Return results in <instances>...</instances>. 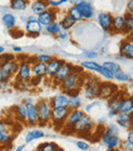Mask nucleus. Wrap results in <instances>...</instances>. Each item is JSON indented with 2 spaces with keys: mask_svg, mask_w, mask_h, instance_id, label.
<instances>
[{
  "mask_svg": "<svg viewBox=\"0 0 133 151\" xmlns=\"http://www.w3.org/2000/svg\"><path fill=\"white\" fill-rule=\"evenodd\" d=\"M71 110L66 108H51L50 123L55 129H63L66 124V120Z\"/></svg>",
  "mask_w": 133,
  "mask_h": 151,
  "instance_id": "f257e3e1",
  "label": "nucleus"
},
{
  "mask_svg": "<svg viewBox=\"0 0 133 151\" xmlns=\"http://www.w3.org/2000/svg\"><path fill=\"white\" fill-rule=\"evenodd\" d=\"M38 112V124L40 127H45L50 122V114H51V106L49 101L40 100L36 103Z\"/></svg>",
  "mask_w": 133,
  "mask_h": 151,
  "instance_id": "f03ea898",
  "label": "nucleus"
},
{
  "mask_svg": "<svg viewBox=\"0 0 133 151\" xmlns=\"http://www.w3.org/2000/svg\"><path fill=\"white\" fill-rule=\"evenodd\" d=\"M100 81L98 78L94 76H88L87 78L83 79L84 86V96L89 100H94L98 98V91H100Z\"/></svg>",
  "mask_w": 133,
  "mask_h": 151,
  "instance_id": "7ed1b4c3",
  "label": "nucleus"
},
{
  "mask_svg": "<svg viewBox=\"0 0 133 151\" xmlns=\"http://www.w3.org/2000/svg\"><path fill=\"white\" fill-rule=\"evenodd\" d=\"M94 129V122L88 115H84L74 127V133L79 136H90Z\"/></svg>",
  "mask_w": 133,
  "mask_h": 151,
  "instance_id": "20e7f679",
  "label": "nucleus"
},
{
  "mask_svg": "<svg viewBox=\"0 0 133 151\" xmlns=\"http://www.w3.org/2000/svg\"><path fill=\"white\" fill-rule=\"evenodd\" d=\"M18 67H20V61L16 59L7 62L6 64L1 66V77H0V83L2 82H7L10 77L18 73Z\"/></svg>",
  "mask_w": 133,
  "mask_h": 151,
  "instance_id": "39448f33",
  "label": "nucleus"
},
{
  "mask_svg": "<svg viewBox=\"0 0 133 151\" xmlns=\"http://www.w3.org/2000/svg\"><path fill=\"white\" fill-rule=\"evenodd\" d=\"M81 84H83L81 78V74L77 73L76 71H74L72 74H70L69 76L64 79L60 83V88L64 91V93H68V91L74 90V88H80Z\"/></svg>",
  "mask_w": 133,
  "mask_h": 151,
  "instance_id": "423d86ee",
  "label": "nucleus"
},
{
  "mask_svg": "<svg viewBox=\"0 0 133 151\" xmlns=\"http://www.w3.org/2000/svg\"><path fill=\"white\" fill-rule=\"evenodd\" d=\"M123 91H118L117 93L113 96L111 99L107 100V108H109V117H116L118 113L120 112L121 108V102L124 97Z\"/></svg>",
  "mask_w": 133,
  "mask_h": 151,
  "instance_id": "0eeeda50",
  "label": "nucleus"
},
{
  "mask_svg": "<svg viewBox=\"0 0 133 151\" xmlns=\"http://www.w3.org/2000/svg\"><path fill=\"white\" fill-rule=\"evenodd\" d=\"M119 91V86L114 82L105 81L100 83V91H98V98L102 100H109L113 97L115 93Z\"/></svg>",
  "mask_w": 133,
  "mask_h": 151,
  "instance_id": "6e6552de",
  "label": "nucleus"
},
{
  "mask_svg": "<svg viewBox=\"0 0 133 151\" xmlns=\"http://www.w3.org/2000/svg\"><path fill=\"white\" fill-rule=\"evenodd\" d=\"M76 69H77V68H76L75 66H73L72 64L65 62V63L60 66V69L58 70V72L55 73V75L52 77V81H53V83L56 84V86H60V82H62L64 79H66L70 74H72L74 71H76Z\"/></svg>",
  "mask_w": 133,
  "mask_h": 151,
  "instance_id": "1a4fd4ad",
  "label": "nucleus"
},
{
  "mask_svg": "<svg viewBox=\"0 0 133 151\" xmlns=\"http://www.w3.org/2000/svg\"><path fill=\"white\" fill-rule=\"evenodd\" d=\"M119 58L133 60V41L125 38L121 41L119 47Z\"/></svg>",
  "mask_w": 133,
  "mask_h": 151,
  "instance_id": "9d476101",
  "label": "nucleus"
},
{
  "mask_svg": "<svg viewBox=\"0 0 133 151\" xmlns=\"http://www.w3.org/2000/svg\"><path fill=\"white\" fill-rule=\"evenodd\" d=\"M84 115H85V113H84V111H82V110H79V109L71 110L69 113V116H68V118L66 120V124L63 127V129H72L74 133V127H75V125L77 124L78 121L81 119Z\"/></svg>",
  "mask_w": 133,
  "mask_h": 151,
  "instance_id": "9b49d317",
  "label": "nucleus"
},
{
  "mask_svg": "<svg viewBox=\"0 0 133 151\" xmlns=\"http://www.w3.org/2000/svg\"><path fill=\"white\" fill-rule=\"evenodd\" d=\"M112 34H126V19L125 16H114L111 28Z\"/></svg>",
  "mask_w": 133,
  "mask_h": 151,
  "instance_id": "f8f14e48",
  "label": "nucleus"
},
{
  "mask_svg": "<svg viewBox=\"0 0 133 151\" xmlns=\"http://www.w3.org/2000/svg\"><path fill=\"white\" fill-rule=\"evenodd\" d=\"M32 66L27 61H20V67L16 73V78L18 80H30L32 77Z\"/></svg>",
  "mask_w": 133,
  "mask_h": 151,
  "instance_id": "ddd939ff",
  "label": "nucleus"
},
{
  "mask_svg": "<svg viewBox=\"0 0 133 151\" xmlns=\"http://www.w3.org/2000/svg\"><path fill=\"white\" fill-rule=\"evenodd\" d=\"M42 31V25L35 18H29L26 23V32L28 35L36 37Z\"/></svg>",
  "mask_w": 133,
  "mask_h": 151,
  "instance_id": "4468645a",
  "label": "nucleus"
},
{
  "mask_svg": "<svg viewBox=\"0 0 133 151\" xmlns=\"http://www.w3.org/2000/svg\"><path fill=\"white\" fill-rule=\"evenodd\" d=\"M76 5L80 9L84 20H91L94 17V8L90 2L86 1V0H82V1L77 2Z\"/></svg>",
  "mask_w": 133,
  "mask_h": 151,
  "instance_id": "2eb2a0df",
  "label": "nucleus"
},
{
  "mask_svg": "<svg viewBox=\"0 0 133 151\" xmlns=\"http://www.w3.org/2000/svg\"><path fill=\"white\" fill-rule=\"evenodd\" d=\"M97 22L100 28L105 33H111L112 23H113V16L109 12H100L97 14Z\"/></svg>",
  "mask_w": 133,
  "mask_h": 151,
  "instance_id": "dca6fc26",
  "label": "nucleus"
},
{
  "mask_svg": "<svg viewBox=\"0 0 133 151\" xmlns=\"http://www.w3.org/2000/svg\"><path fill=\"white\" fill-rule=\"evenodd\" d=\"M55 18H56V10L54 9V7H52L51 9L45 10V12H43L42 14H40L39 16H37V20L39 21L40 24L44 27H46L47 25L53 23Z\"/></svg>",
  "mask_w": 133,
  "mask_h": 151,
  "instance_id": "f3484780",
  "label": "nucleus"
},
{
  "mask_svg": "<svg viewBox=\"0 0 133 151\" xmlns=\"http://www.w3.org/2000/svg\"><path fill=\"white\" fill-rule=\"evenodd\" d=\"M69 99H70L69 96L66 93H58V95L54 96L53 98H51L49 103L51 108H66L69 106Z\"/></svg>",
  "mask_w": 133,
  "mask_h": 151,
  "instance_id": "a211bd4d",
  "label": "nucleus"
},
{
  "mask_svg": "<svg viewBox=\"0 0 133 151\" xmlns=\"http://www.w3.org/2000/svg\"><path fill=\"white\" fill-rule=\"evenodd\" d=\"M116 123L119 127H124V129H132V115L130 113H124V112H119L116 115Z\"/></svg>",
  "mask_w": 133,
  "mask_h": 151,
  "instance_id": "6ab92c4d",
  "label": "nucleus"
},
{
  "mask_svg": "<svg viewBox=\"0 0 133 151\" xmlns=\"http://www.w3.org/2000/svg\"><path fill=\"white\" fill-rule=\"evenodd\" d=\"M27 121L30 125H36L38 124V112L36 104L33 103H27Z\"/></svg>",
  "mask_w": 133,
  "mask_h": 151,
  "instance_id": "aec40b11",
  "label": "nucleus"
},
{
  "mask_svg": "<svg viewBox=\"0 0 133 151\" xmlns=\"http://www.w3.org/2000/svg\"><path fill=\"white\" fill-rule=\"evenodd\" d=\"M64 63V60H60V59L58 58H52V60L49 63H47V75L46 76H48L49 78H52Z\"/></svg>",
  "mask_w": 133,
  "mask_h": 151,
  "instance_id": "412c9836",
  "label": "nucleus"
},
{
  "mask_svg": "<svg viewBox=\"0 0 133 151\" xmlns=\"http://www.w3.org/2000/svg\"><path fill=\"white\" fill-rule=\"evenodd\" d=\"M48 3L47 0H33L32 4H31V10L34 14L39 16L43 12L48 9Z\"/></svg>",
  "mask_w": 133,
  "mask_h": 151,
  "instance_id": "4be33fe9",
  "label": "nucleus"
},
{
  "mask_svg": "<svg viewBox=\"0 0 133 151\" xmlns=\"http://www.w3.org/2000/svg\"><path fill=\"white\" fill-rule=\"evenodd\" d=\"M117 125H118L117 123H116V124H115V123H112V124L107 125V127L105 129L102 136H101V138H100L101 142H102L105 145L107 143V141H109V140L111 139L114 135H117V134H118L119 129H118Z\"/></svg>",
  "mask_w": 133,
  "mask_h": 151,
  "instance_id": "5701e85b",
  "label": "nucleus"
},
{
  "mask_svg": "<svg viewBox=\"0 0 133 151\" xmlns=\"http://www.w3.org/2000/svg\"><path fill=\"white\" fill-rule=\"evenodd\" d=\"M33 75H37L40 77H45L47 75V64L41 62H35L32 64Z\"/></svg>",
  "mask_w": 133,
  "mask_h": 151,
  "instance_id": "b1692460",
  "label": "nucleus"
},
{
  "mask_svg": "<svg viewBox=\"0 0 133 151\" xmlns=\"http://www.w3.org/2000/svg\"><path fill=\"white\" fill-rule=\"evenodd\" d=\"M132 111H133V96H128V97L124 96L121 102L120 112L130 113V112H132Z\"/></svg>",
  "mask_w": 133,
  "mask_h": 151,
  "instance_id": "393cba45",
  "label": "nucleus"
},
{
  "mask_svg": "<svg viewBox=\"0 0 133 151\" xmlns=\"http://www.w3.org/2000/svg\"><path fill=\"white\" fill-rule=\"evenodd\" d=\"M81 67L86 70H89V71H93V72H96V73H100L101 68H102V65H100V64L96 63V62H94V61H84L81 63Z\"/></svg>",
  "mask_w": 133,
  "mask_h": 151,
  "instance_id": "a878e982",
  "label": "nucleus"
},
{
  "mask_svg": "<svg viewBox=\"0 0 133 151\" xmlns=\"http://www.w3.org/2000/svg\"><path fill=\"white\" fill-rule=\"evenodd\" d=\"M2 22H3L4 26H5L6 28L11 30V29H14V27H16V17L12 14H5L2 17Z\"/></svg>",
  "mask_w": 133,
  "mask_h": 151,
  "instance_id": "bb28decb",
  "label": "nucleus"
},
{
  "mask_svg": "<svg viewBox=\"0 0 133 151\" xmlns=\"http://www.w3.org/2000/svg\"><path fill=\"white\" fill-rule=\"evenodd\" d=\"M44 137V132L41 131V129H34V131L29 132L26 135V138H25V142L26 143H31L34 140L40 139V138Z\"/></svg>",
  "mask_w": 133,
  "mask_h": 151,
  "instance_id": "cd10ccee",
  "label": "nucleus"
},
{
  "mask_svg": "<svg viewBox=\"0 0 133 151\" xmlns=\"http://www.w3.org/2000/svg\"><path fill=\"white\" fill-rule=\"evenodd\" d=\"M75 24H76V21L74 20V19H72L69 14L65 16L64 18L62 19V21L60 22V27H62V29L65 31H69L70 29L75 26Z\"/></svg>",
  "mask_w": 133,
  "mask_h": 151,
  "instance_id": "c85d7f7f",
  "label": "nucleus"
},
{
  "mask_svg": "<svg viewBox=\"0 0 133 151\" xmlns=\"http://www.w3.org/2000/svg\"><path fill=\"white\" fill-rule=\"evenodd\" d=\"M121 138L119 137L118 135H114L113 137L111 138V139L107 141V143L105 144V146H107V150H116L118 149V148L120 147V145H121Z\"/></svg>",
  "mask_w": 133,
  "mask_h": 151,
  "instance_id": "c756f323",
  "label": "nucleus"
},
{
  "mask_svg": "<svg viewBox=\"0 0 133 151\" xmlns=\"http://www.w3.org/2000/svg\"><path fill=\"white\" fill-rule=\"evenodd\" d=\"M10 7L18 12L26 10L28 7V0H10Z\"/></svg>",
  "mask_w": 133,
  "mask_h": 151,
  "instance_id": "7c9ffc66",
  "label": "nucleus"
},
{
  "mask_svg": "<svg viewBox=\"0 0 133 151\" xmlns=\"http://www.w3.org/2000/svg\"><path fill=\"white\" fill-rule=\"evenodd\" d=\"M72 19L76 21V22H79V21L83 20V17H82V14L80 12V9L78 8L77 5H73L72 7H70L68 9V14Z\"/></svg>",
  "mask_w": 133,
  "mask_h": 151,
  "instance_id": "2f4dec72",
  "label": "nucleus"
},
{
  "mask_svg": "<svg viewBox=\"0 0 133 151\" xmlns=\"http://www.w3.org/2000/svg\"><path fill=\"white\" fill-rule=\"evenodd\" d=\"M69 108L70 110H74V109H78V108L81 106L82 100L81 98L79 97V95H75V96H69Z\"/></svg>",
  "mask_w": 133,
  "mask_h": 151,
  "instance_id": "473e14b6",
  "label": "nucleus"
},
{
  "mask_svg": "<svg viewBox=\"0 0 133 151\" xmlns=\"http://www.w3.org/2000/svg\"><path fill=\"white\" fill-rule=\"evenodd\" d=\"M16 109V114L18 115V118H21L22 120H27V108H26V104L23 102L20 103L14 107Z\"/></svg>",
  "mask_w": 133,
  "mask_h": 151,
  "instance_id": "72a5a7b5",
  "label": "nucleus"
},
{
  "mask_svg": "<svg viewBox=\"0 0 133 151\" xmlns=\"http://www.w3.org/2000/svg\"><path fill=\"white\" fill-rule=\"evenodd\" d=\"M45 29H46V32H47L48 34H51V35H58V34L62 32V27L56 22H53V23H51V24L47 25V26L45 27Z\"/></svg>",
  "mask_w": 133,
  "mask_h": 151,
  "instance_id": "f704fd0d",
  "label": "nucleus"
},
{
  "mask_svg": "<svg viewBox=\"0 0 133 151\" xmlns=\"http://www.w3.org/2000/svg\"><path fill=\"white\" fill-rule=\"evenodd\" d=\"M101 65L103 66L105 68L109 69L111 72H113V74L115 75L116 73H118L119 71H121V67L118 63L116 62H112V61H107V62H103Z\"/></svg>",
  "mask_w": 133,
  "mask_h": 151,
  "instance_id": "c9c22d12",
  "label": "nucleus"
},
{
  "mask_svg": "<svg viewBox=\"0 0 133 151\" xmlns=\"http://www.w3.org/2000/svg\"><path fill=\"white\" fill-rule=\"evenodd\" d=\"M37 150L39 151H55L58 150V146L56 144L52 143V142H45V143H42L38 146Z\"/></svg>",
  "mask_w": 133,
  "mask_h": 151,
  "instance_id": "e433bc0d",
  "label": "nucleus"
},
{
  "mask_svg": "<svg viewBox=\"0 0 133 151\" xmlns=\"http://www.w3.org/2000/svg\"><path fill=\"white\" fill-rule=\"evenodd\" d=\"M114 79L120 82H129L131 78H130V76L127 73H125V72H123L121 70V71H119L118 73H116L114 75Z\"/></svg>",
  "mask_w": 133,
  "mask_h": 151,
  "instance_id": "4c0bfd02",
  "label": "nucleus"
},
{
  "mask_svg": "<svg viewBox=\"0 0 133 151\" xmlns=\"http://www.w3.org/2000/svg\"><path fill=\"white\" fill-rule=\"evenodd\" d=\"M11 140L12 138L6 133V131L0 132V146L8 145L9 143H11Z\"/></svg>",
  "mask_w": 133,
  "mask_h": 151,
  "instance_id": "58836bf2",
  "label": "nucleus"
},
{
  "mask_svg": "<svg viewBox=\"0 0 133 151\" xmlns=\"http://www.w3.org/2000/svg\"><path fill=\"white\" fill-rule=\"evenodd\" d=\"M125 19H126V34H127L128 32L133 30V14L126 12Z\"/></svg>",
  "mask_w": 133,
  "mask_h": 151,
  "instance_id": "ea45409f",
  "label": "nucleus"
},
{
  "mask_svg": "<svg viewBox=\"0 0 133 151\" xmlns=\"http://www.w3.org/2000/svg\"><path fill=\"white\" fill-rule=\"evenodd\" d=\"M100 75L101 76V77H103L105 79H107V80H114V74H113V72H111L109 69H107V68H105L102 66V68H101V70H100Z\"/></svg>",
  "mask_w": 133,
  "mask_h": 151,
  "instance_id": "a19ab883",
  "label": "nucleus"
},
{
  "mask_svg": "<svg viewBox=\"0 0 133 151\" xmlns=\"http://www.w3.org/2000/svg\"><path fill=\"white\" fill-rule=\"evenodd\" d=\"M52 58H53V57L49 56V55L41 54V55H38V56H36L35 61L36 62H41V63H44V64H47V63H49V62L52 60Z\"/></svg>",
  "mask_w": 133,
  "mask_h": 151,
  "instance_id": "79ce46f5",
  "label": "nucleus"
},
{
  "mask_svg": "<svg viewBox=\"0 0 133 151\" xmlns=\"http://www.w3.org/2000/svg\"><path fill=\"white\" fill-rule=\"evenodd\" d=\"M14 59H16L14 58V55H10V54H2L1 56H0V65H4V64H6L7 62H9V61H11V60H14Z\"/></svg>",
  "mask_w": 133,
  "mask_h": 151,
  "instance_id": "37998d69",
  "label": "nucleus"
},
{
  "mask_svg": "<svg viewBox=\"0 0 133 151\" xmlns=\"http://www.w3.org/2000/svg\"><path fill=\"white\" fill-rule=\"evenodd\" d=\"M42 78L43 77H40V76H37V75H34L32 77L30 78V84L32 86H37L41 83L42 81Z\"/></svg>",
  "mask_w": 133,
  "mask_h": 151,
  "instance_id": "c03bdc74",
  "label": "nucleus"
},
{
  "mask_svg": "<svg viewBox=\"0 0 133 151\" xmlns=\"http://www.w3.org/2000/svg\"><path fill=\"white\" fill-rule=\"evenodd\" d=\"M76 146H77L78 149L80 150H83V151H86V150H89V144L86 143L84 141H77L76 142Z\"/></svg>",
  "mask_w": 133,
  "mask_h": 151,
  "instance_id": "a18cd8bd",
  "label": "nucleus"
},
{
  "mask_svg": "<svg viewBox=\"0 0 133 151\" xmlns=\"http://www.w3.org/2000/svg\"><path fill=\"white\" fill-rule=\"evenodd\" d=\"M122 150H125V151H133V145L130 144L129 142L126 140V141H122L121 142V145H120Z\"/></svg>",
  "mask_w": 133,
  "mask_h": 151,
  "instance_id": "49530a36",
  "label": "nucleus"
},
{
  "mask_svg": "<svg viewBox=\"0 0 133 151\" xmlns=\"http://www.w3.org/2000/svg\"><path fill=\"white\" fill-rule=\"evenodd\" d=\"M126 10L129 14H133V0H128L126 4Z\"/></svg>",
  "mask_w": 133,
  "mask_h": 151,
  "instance_id": "de8ad7c7",
  "label": "nucleus"
},
{
  "mask_svg": "<svg viewBox=\"0 0 133 151\" xmlns=\"http://www.w3.org/2000/svg\"><path fill=\"white\" fill-rule=\"evenodd\" d=\"M126 140H127L130 144H132V145H133V129H130V131L128 132Z\"/></svg>",
  "mask_w": 133,
  "mask_h": 151,
  "instance_id": "09e8293b",
  "label": "nucleus"
},
{
  "mask_svg": "<svg viewBox=\"0 0 133 151\" xmlns=\"http://www.w3.org/2000/svg\"><path fill=\"white\" fill-rule=\"evenodd\" d=\"M58 39L60 40H66L68 38V32H65V31H62L60 34L58 35Z\"/></svg>",
  "mask_w": 133,
  "mask_h": 151,
  "instance_id": "8fccbe9b",
  "label": "nucleus"
},
{
  "mask_svg": "<svg viewBox=\"0 0 133 151\" xmlns=\"http://www.w3.org/2000/svg\"><path fill=\"white\" fill-rule=\"evenodd\" d=\"M47 3H48V6H51V7H54V8H55L56 6H58V2L54 1V0H47Z\"/></svg>",
  "mask_w": 133,
  "mask_h": 151,
  "instance_id": "3c124183",
  "label": "nucleus"
},
{
  "mask_svg": "<svg viewBox=\"0 0 133 151\" xmlns=\"http://www.w3.org/2000/svg\"><path fill=\"white\" fill-rule=\"evenodd\" d=\"M87 57H88V58H90V59H94V58H96V57H97V54H96V52H87Z\"/></svg>",
  "mask_w": 133,
  "mask_h": 151,
  "instance_id": "603ef678",
  "label": "nucleus"
},
{
  "mask_svg": "<svg viewBox=\"0 0 133 151\" xmlns=\"http://www.w3.org/2000/svg\"><path fill=\"white\" fill-rule=\"evenodd\" d=\"M6 129H7V125L5 124V122H3V121H0V132H1V131H6Z\"/></svg>",
  "mask_w": 133,
  "mask_h": 151,
  "instance_id": "864d4df0",
  "label": "nucleus"
},
{
  "mask_svg": "<svg viewBox=\"0 0 133 151\" xmlns=\"http://www.w3.org/2000/svg\"><path fill=\"white\" fill-rule=\"evenodd\" d=\"M96 104H97L96 102H95V103L89 104V105H87V106L85 107V110H86L87 112H89V111H90V109H91V108H93V107H94V105H96Z\"/></svg>",
  "mask_w": 133,
  "mask_h": 151,
  "instance_id": "5fc2aeb1",
  "label": "nucleus"
},
{
  "mask_svg": "<svg viewBox=\"0 0 133 151\" xmlns=\"http://www.w3.org/2000/svg\"><path fill=\"white\" fill-rule=\"evenodd\" d=\"M126 38H128V39H130L133 41V30H131L130 32H128V33L126 34Z\"/></svg>",
  "mask_w": 133,
  "mask_h": 151,
  "instance_id": "6e6d98bb",
  "label": "nucleus"
},
{
  "mask_svg": "<svg viewBox=\"0 0 133 151\" xmlns=\"http://www.w3.org/2000/svg\"><path fill=\"white\" fill-rule=\"evenodd\" d=\"M12 50H14V52H22V47H20V46H14Z\"/></svg>",
  "mask_w": 133,
  "mask_h": 151,
  "instance_id": "4d7b16f0",
  "label": "nucleus"
},
{
  "mask_svg": "<svg viewBox=\"0 0 133 151\" xmlns=\"http://www.w3.org/2000/svg\"><path fill=\"white\" fill-rule=\"evenodd\" d=\"M25 149V146L24 145H20V146H18V147H16V151H22V150H24Z\"/></svg>",
  "mask_w": 133,
  "mask_h": 151,
  "instance_id": "13d9d810",
  "label": "nucleus"
},
{
  "mask_svg": "<svg viewBox=\"0 0 133 151\" xmlns=\"http://www.w3.org/2000/svg\"><path fill=\"white\" fill-rule=\"evenodd\" d=\"M69 0H58V5H62V4H64V3H66V2H68Z\"/></svg>",
  "mask_w": 133,
  "mask_h": 151,
  "instance_id": "bf43d9fd",
  "label": "nucleus"
},
{
  "mask_svg": "<svg viewBox=\"0 0 133 151\" xmlns=\"http://www.w3.org/2000/svg\"><path fill=\"white\" fill-rule=\"evenodd\" d=\"M4 50H5V48H4L3 46H0V55L4 54Z\"/></svg>",
  "mask_w": 133,
  "mask_h": 151,
  "instance_id": "052dcab7",
  "label": "nucleus"
},
{
  "mask_svg": "<svg viewBox=\"0 0 133 151\" xmlns=\"http://www.w3.org/2000/svg\"><path fill=\"white\" fill-rule=\"evenodd\" d=\"M131 115H132V129H133V112H131Z\"/></svg>",
  "mask_w": 133,
  "mask_h": 151,
  "instance_id": "680f3d73",
  "label": "nucleus"
},
{
  "mask_svg": "<svg viewBox=\"0 0 133 151\" xmlns=\"http://www.w3.org/2000/svg\"><path fill=\"white\" fill-rule=\"evenodd\" d=\"M0 77H1V65H0Z\"/></svg>",
  "mask_w": 133,
  "mask_h": 151,
  "instance_id": "e2e57ef3",
  "label": "nucleus"
},
{
  "mask_svg": "<svg viewBox=\"0 0 133 151\" xmlns=\"http://www.w3.org/2000/svg\"><path fill=\"white\" fill-rule=\"evenodd\" d=\"M77 1H78V2H79V1H82V0H77Z\"/></svg>",
  "mask_w": 133,
  "mask_h": 151,
  "instance_id": "0e129e2a",
  "label": "nucleus"
}]
</instances>
